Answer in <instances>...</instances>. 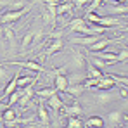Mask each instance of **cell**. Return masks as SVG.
Instances as JSON below:
<instances>
[{
  "label": "cell",
  "instance_id": "7a4b0ae2",
  "mask_svg": "<svg viewBox=\"0 0 128 128\" xmlns=\"http://www.w3.org/2000/svg\"><path fill=\"white\" fill-rule=\"evenodd\" d=\"M30 10V7H22L19 10H7L0 14V24H12V22L19 21L22 16Z\"/></svg>",
  "mask_w": 128,
  "mask_h": 128
},
{
  "label": "cell",
  "instance_id": "44dd1931",
  "mask_svg": "<svg viewBox=\"0 0 128 128\" xmlns=\"http://www.w3.org/2000/svg\"><path fill=\"white\" fill-rule=\"evenodd\" d=\"M57 90H56V86H45V88H38V90H35V94L40 97V99H43V100H47L52 94H56Z\"/></svg>",
  "mask_w": 128,
  "mask_h": 128
},
{
  "label": "cell",
  "instance_id": "5bb4252c",
  "mask_svg": "<svg viewBox=\"0 0 128 128\" xmlns=\"http://www.w3.org/2000/svg\"><path fill=\"white\" fill-rule=\"evenodd\" d=\"M83 90H85L83 83H68L64 94H68V95H71L73 99H76V97H80V95L83 94Z\"/></svg>",
  "mask_w": 128,
  "mask_h": 128
},
{
  "label": "cell",
  "instance_id": "ac0fdd59",
  "mask_svg": "<svg viewBox=\"0 0 128 128\" xmlns=\"http://www.w3.org/2000/svg\"><path fill=\"white\" fill-rule=\"evenodd\" d=\"M95 100L99 104H107V102H112L114 100V95L111 94V90H100V94L95 95Z\"/></svg>",
  "mask_w": 128,
  "mask_h": 128
},
{
  "label": "cell",
  "instance_id": "7c38bea8",
  "mask_svg": "<svg viewBox=\"0 0 128 128\" xmlns=\"http://www.w3.org/2000/svg\"><path fill=\"white\" fill-rule=\"evenodd\" d=\"M85 61H86V57L82 52L73 50V54H71V66H73L76 71H82V69L85 68Z\"/></svg>",
  "mask_w": 128,
  "mask_h": 128
},
{
  "label": "cell",
  "instance_id": "52a82bcc",
  "mask_svg": "<svg viewBox=\"0 0 128 128\" xmlns=\"http://www.w3.org/2000/svg\"><path fill=\"white\" fill-rule=\"evenodd\" d=\"M64 47V42L62 38H52L50 43L47 45V48L43 50V56L45 57H50V56H54V54H57V52H61Z\"/></svg>",
  "mask_w": 128,
  "mask_h": 128
},
{
  "label": "cell",
  "instance_id": "d6986e66",
  "mask_svg": "<svg viewBox=\"0 0 128 128\" xmlns=\"http://www.w3.org/2000/svg\"><path fill=\"white\" fill-rule=\"evenodd\" d=\"M107 12L109 14H121V16H126V12H128V7H126V4H112L109 9H107Z\"/></svg>",
  "mask_w": 128,
  "mask_h": 128
},
{
  "label": "cell",
  "instance_id": "83f0119b",
  "mask_svg": "<svg viewBox=\"0 0 128 128\" xmlns=\"http://www.w3.org/2000/svg\"><path fill=\"white\" fill-rule=\"evenodd\" d=\"M116 57H118V62H126V59H128V50H126V47H121V50L116 54Z\"/></svg>",
  "mask_w": 128,
  "mask_h": 128
},
{
  "label": "cell",
  "instance_id": "9a60e30c",
  "mask_svg": "<svg viewBox=\"0 0 128 128\" xmlns=\"http://www.w3.org/2000/svg\"><path fill=\"white\" fill-rule=\"evenodd\" d=\"M123 120L126 121V116H123L120 111H112V112H109L107 125H111V126H121L123 125Z\"/></svg>",
  "mask_w": 128,
  "mask_h": 128
},
{
  "label": "cell",
  "instance_id": "1f68e13d",
  "mask_svg": "<svg viewBox=\"0 0 128 128\" xmlns=\"http://www.w3.org/2000/svg\"><path fill=\"white\" fill-rule=\"evenodd\" d=\"M120 95H121L123 99H126V97H128V90H126V85H121V86H120Z\"/></svg>",
  "mask_w": 128,
  "mask_h": 128
},
{
  "label": "cell",
  "instance_id": "484cf974",
  "mask_svg": "<svg viewBox=\"0 0 128 128\" xmlns=\"http://www.w3.org/2000/svg\"><path fill=\"white\" fill-rule=\"evenodd\" d=\"M19 97H21V88H16L10 95H9V106H14V104H18V100H19Z\"/></svg>",
  "mask_w": 128,
  "mask_h": 128
},
{
  "label": "cell",
  "instance_id": "4fadbf2b",
  "mask_svg": "<svg viewBox=\"0 0 128 128\" xmlns=\"http://www.w3.org/2000/svg\"><path fill=\"white\" fill-rule=\"evenodd\" d=\"M94 26H104V28H112V26H121V21L116 18H107V16H99Z\"/></svg>",
  "mask_w": 128,
  "mask_h": 128
},
{
  "label": "cell",
  "instance_id": "f1b7e54d",
  "mask_svg": "<svg viewBox=\"0 0 128 128\" xmlns=\"http://www.w3.org/2000/svg\"><path fill=\"white\" fill-rule=\"evenodd\" d=\"M66 78H68V76H66ZM83 78H85V76H82V74L76 71V73H73V76H69V78H68V83H82V82H83Z\"/></svg>",
  "mask_w": 128,
  "mask_h": 128
},
{
  "label": "cell",
  "instance_id": "277c9868",
  "mask_svg": "<svg viewBox=\"0 0 128 128\" xmlns=\"http://www.w3.org/2000/svg\"><path fill=\"white\" fill-rule=\"evenodd\" d=\"M121 38H118V40H112V38H104V36H100L97 42H94L92 45H88L86 47V50L90 52V54H94V52H100V50H104L106 47H109L111 43H114V42H120Z\"/></svg>",
  "mask_w": 128,
  "mask_h": 128
},
{
  "label": "cell",
  "instance_id": "d6a6232c",
  "mask_svg": "<svg viewBox=\"0 0 128 128\" xmlns=\"http://www.w3.org/2000/svg\"><path fill=\"white\" fill-rule=\"evenodd\" d=\"M9 5V0H0V10L4 9V7H7Z\"/></svg>",
  "mask_w": 128,
  "mask_h": 128
},
{
  "label": "cell",
  "instance_id": "e0dca14e",
  "mask_svg": "<svg viewBox=\"0 0 128 128\" xmlns=\"http://www.w3.org/2000/svg\"><path fill=\"white\" fill-rule=\"evenodd\" d=\"M85 66H86V74H85V78H100V76H102V71H100V69H97L94 64L88 61V59L85 61Z\"/></svg>",
  "mask_w": 128,
  "mask_h": 128
},
{
  "label": "cell",
  "instance_id": "3957f363",
  "mask_svg": "<svg viewBox=\"0 0 128 128\" xmlns=\"http://www.w3.org/2000/svg\"><path fill=\"white\" fill-rule=\"evenodd\" d=\"M7 64L19 66V68L28 69V71H31V73H47V69H45L40 62H36V61H7Z\"/></svg>",
  "mask_w": 128,
  "mask_h": 128
},
{
  "label": "cell",
  "instance_id": "4316f807",
  "mask_svg": "<svg viewBox=\"0 0 128 128\" xmlns=\"http://www.w3.org/2000/svg\"><path fill=\"white\" fill-rule=\"evenodd\" d=\"M88 61L94 64V66H95L97 69H100V71H102V69H106V66H107L106 61H102V59H99V57H95V56H94L92 59H88Z\"/></svg>",
  "mask_w": 128,
  "mask_h": 128
},
{
  "label": "cell",
  "instance_id": "ba28073f",
  "mask_svg": "<svg viewBox=\"0 0 128 128\" xmlns=\"http://www.w3.org/2000/svg\"><path fill=\"white\" fill-rule=\"evenodd\" d=\"M114 86H116V82H114L107 73H102V76L97 80L95 88H97V90H112Z\"/></svg>",
  "mask_w": 128,
  "mask_h": 128
},
{
  "label": "cell",
  "instance_id": "30bf717a",
  "mask_svg": "<svg viewBox=\"0 0 128 128\" xmlns=\"http://www.w3.org/2000/svg\"><path fill=\"white\" fill-rule=\"evenodd\" d=\"M61 111H64V114H66V116H78V118H82V116H83V109H82V106H80L76 100H71V104H69V106H66V104H64V107L61 109Z\"/></svg>",
  "mask_w": 128,
  "mask_h": 128
},
{
  "label": "cell",
  "instance_id": "9c48e42d",
  "mask_svg": "<svg viewBox=\"0 0 128 128\" xmlns=\"http://www.w3.org/2000/svg\"><path fill=\"white\" fill-rule=\"evenodd\" d=\"M102 35L100 33H95V35H85V36H78V38H71V43L74 45H82V47H88L94 42H97Z\"/></svg>",
  "mask_w": 128,
  "mask_h": 128
},
{
  "label": "cell",
  "instance_id": "5b68a950",
  "mask_svg": "<svg viewBox=\"0 0 128 128\" xmlns=\"http://www.w3.org/2000/svg\"><path fill=\"white\" fill-rule=\"evenodd\" d=\"M2 38L7 40V45H9V50L14 52V47H16V31L12 30L10 24H4L2 26Z\"/></svg>",
  "mask_w": 128,
  "mask_h": 128
},
{
  "label": "cell",
  "instance_id": "7402d4cb",
  "mask_svg": "<svg viewBox=\"0 0 128 128\" xmlns=\"http://www.w3.org/2000/svg\"><path fill=\"white\" fill-rule=\"evenodd\" d=\"M71 10H73V4H71L69 0H66L64 4H57V9H56L57 16H64V14H71Z\"/></svg>",
  "mask_w": 128,
  "mask_h": 128
},
{
  "label": "cell",
  "instance_id": "e575fe53",
  "mask_svg": "<svg viewBox=\"0 0 128 128\" xmlns=\"http://www.w3.org/2000/svg\"><path fill=\"white\" fill-rule=\"evenodd\" d=\"M0 104H2V100H0Z\"/></svg>",
  "mask_w": 128,
  "mask_h": 128
},
{
  "label": "cell",
  "instance_id": "836d02e7",
  "mask_svg": "<svg viewBox=\"0 0 128 128\" xmlns=\"http://www.w3.org/2000/svg\"><path fill=\"white\" fill-rule=\"evenodd\" d=\"M114 2H118V4H126L128 0H114Z\"/></svg>",
  "mask_w": 128,
  "mask_h": 128
},
{
  "label": "cell",
  "instance_id": "ffe728a7",
  "mask_svg": "<svg viewBox=\"0 0 128 128\" xmlns=\"http://www.w3.org/2000/svg\"><path fill=\"white\" fill-rule=\"evenodd\" d=\"M83 126H97V128H102V126H106V121H104L100 116H90L85 123H83Z\"/></svg>",
  "mask_w": 128,
  "mask_h": 128
},
{
  "label": "cell",
  "instance_id": "8fae6325",
  "mask_svg": "<svg viewBox=\"0 0 128 128\" xmlns=\"http://www.w3.org/2000/svg\"><path fill=\"white\" fill-rule=\"evenodd\" d=\"M38 111V120H40V125L42 126H50V116H48V111H47V106H45V100H40V104L36 107Z\"/></svg>",
  "mask_w": 128,
  "mask_h": 128
},
{
  "label": "cell",
  "instance_id": "4dcf8cb0",
  "mask_svg": "<svg viewBox=\"0 0 128 128\" xmlns=\"http://www.w3.org/2000/svg\"><path fill=\"white\" fill-rule=\"evenodd\" d=\"M10 74H12V73H10L9 69H5L4 66H0V80H9Z\"/></svg>",
  "mask_w": 128,
  "mask_h": 128
},
{
  "label": "cell",
  "instance_id": "8992f818",
  "mask_svg": "<svg viewBox=\"0 0 128 128\" xmlns=\"http://www.w3.org/2000/svg\"><path fill=\"white\" fill-rule=\"evenodd\" d=\"M45 106L50 107V109L54 111V116H56V114H57V112H59V111L64 107V100L61 99V95L56 92V94H52V95L45 100Z\"/></svg>",
  "mask_w": 128,
  "mask_h": 128
},
{
  "label": "cell",
  "instance_id": "cb8c5ba5",
  "mask_svg": "<svg viewBox=\"0 0 128 128\" xmlns=\"http://www.w3.org/2000/svg\"><path fill=\"white\" fill-rule=\"evenodd\" d=\"M16 118H18V114H16V111L12 109V106H9V107L4 109V112H2V120H4V123H5V121H14Z\"/></svg>",
  "mask_w": 128,
  "mask_h": 128
},
{
  "label": "cell",
  "instance_id": "2e32d148",
  "mask_svg": "<svg viewBox=\"0 0 128 128\" xmlns=\"http://www.w3.org/2000/svg\"><path fill=\"white\" fill-rule=\"evenodd\" d=\"M18 74L19 73H12V78L9 80V83L5 85V88H4V92H2V97H0V100L4 99V97H9L16 88H18V85H16V80H18Z\"/></svg>",
  "mask_w": 128,
  "mask_h": 128
},
{
  "label": "cell",
  "instance_id": "6da1fadb",
  "mask_svg": "<svg viewBox=\"0 0 128 128\" xmlns=\"http://www.w3.org/2000/svg\"><path fill=\"white\" fill-rule=\"evenodd\" d=\"M42 35H43V30H42V28H38L36 31H35V30H28V31L24 33L22 40H21V48H19V52H21V54L30 52L35 45H38L40 38H42Z\"/></svg>",
  "mask_w": 128,
  "mask_h": 128
},
{
  "label": "cell",
  "instance_id": "603a6c76",
  "mask_svg": "<svg viewBox=\"0 0 128 128\" xmlns=\"http://www.w3.org/2000/svg\"><path fill=\"white\" fill-rule=\"evenodd\" d=\"M43 4H45L47 12H48L54 19H57V12H56V9H57V4H59V2H56V0H43Z\"/></svg>",
  "mask_w": 128,
  "mask_h": 128
},
{
  "label": "cell",
  "instance_id": "f546056e",
  "mask_svg": "<svg viewBox=\"0 0 128 128\" xmlns=\"http://www.w3.org/2000/svg\"><path fill=\"white\" fill-rule=\"evenodd\" d=\"M74 7H78V9H85L88 7V4H90V0H69Z\"/></svg>",
  "mask_w": 128,
  "mask_h": 128
},
{
  "label": "cell",
  "instance_id": "d4e9b609",
  "mask_svg": "<svg viewBox=\"0 0 128 128\" xmlns=\"http://www.w3.org/2000/svg\"><path fill=\"white\" fill-rule=\"evenodd\" d=\"M69 128H82L83 126V121H82V118H78V116H68V123H66Z\"/></svg>",
  "mask_w": 128,
  "mask_h": 128
}]
</instances>
